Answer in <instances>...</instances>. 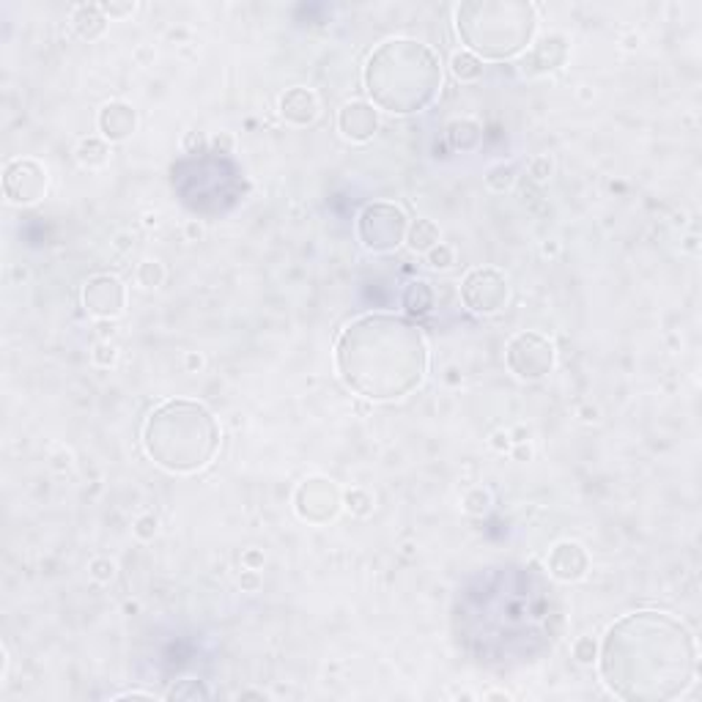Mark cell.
<instances>
[{
    "mask_svg": "<svg viewBox=\"0 0 702 702\" xmlns=\"http://www.w3.org/2000/svg\"><path fill=\"white\" fill-rule=\"evenodd\" d=\"M698 651L689 629L664 612H634L606 631L601 675L623 700H675L692 686Z\"/></svg>",
    "mask_w": 702,
    "mask_h": 702,
    "instance_id": "obj_1",
    "label": "cell"
},
{
    "mask_svg": "<svg viewBox=\"0 0 702 702\" xmlns=\"http://www.w3.org/2000/svg\"><path fill=\"white\" fill-rule=\"evenodd\" d=\"M335 368L352 393L368 401H398L426 379L428 346L409 318L370 313L354 318L338 335Z\"/></svg>",
    "mask_w": 702,
    "mask_h": 702,
    "instance_id": "obj_2",
    "label": "cell"
},
{
    "mask_svg": "<svg viewBox=\"0 0 702 702\" xmlns=\"http://www.w3.org/2000/svg\"><path fill=\"white\" fill-rule=\"evenodd\" d=\"M365 88L370 102L387 113H421L442 88L439 56L415 39L385 41L365 63Z\"/></svg>",
    "mask_w": 702,
    "mask_h": 702,
    "instance_id": "obj_3",
    "label": "cell"
},
{
    "mask_svg": "<svg viewBox=\"0 0 702 702\" xmlns=\"http://www.w3.org/2000/svg\"><path fill=\"white\" fill-rule=\"evenodd\" d=\"M144 447L157 467L192 475L209 467L220 451V426L196 401H168L146 421Z\"/></svg>",
    "mask_w": 702,
    "mask_h": 702,
    "instance_id": "obj_4",
    "label": "cell"
},
{
    "mask_svg": "<svg viewBox=\"0 0 702 702\" xmlns=\"http://www.w3.org/2000/svg\"><path fill=\"white\" fill-rule=\"evenodd\" d=\"M456 20L458 37L472 56L488 61L518 56L535 33V9L530 3H464Z\"/></svg>",
    "mask_w": 702,
    "mask_h": 702,
    "instance_id": "obj_5",
    "label": "cell"
},
{
    "mask_svg": "<svg viewBox=\"0 0 702 702\" xmlns=\"http://www.w3.org/2000/svg\"><path fill=\"white\" fill-rule=\"evenodd\" d=\"M406 231H409V220H406L404 209L387 204V200L365 206V211L359 215V239L374 253L395 250L406 239Z\"/></svg>",
    "mask_w": 702,
    "mask_h": 702,
    "instance_id": "obj_6",
    "label": "cell"
},
{
    "mask_svg": "<svg viewBox=\"0 0 702 702\" xmlns=\"http://www.w3.org/2000/svg\"><path fill=\"white\" fill-rule=\"evenodd\" d=\"M507 365L518 379H544L554 365V346L535 333H524L507 346Z\"/></svg>",
    "mask_w": 702,
    "mask_h": 702,
    "instance_id": "obj_7",
    "label": "cell"
},
{
    "mask_svg": "<svg viewBox=\"0 0 702 702\" xmlns=\"http://www.w3.org/2000/svg\"><path fill=\"white\" fill-rule=\"evenodd\" d=\"M462 297L464 305L472 313H497L505 308L507 303V280L497 269H475V273L467 275L462 286Z\"/></svg>",
    "mask_w": 702,
    "mask_h": 702,
    "instance_id": "obj_8",
    "label": "cell"
},
{
    "mask_svg": "<svg viewBox=\"0 0 702 702\" xmlns=\"http://www.w3.org/2000/svg\"><path fill=\"white\" fill-rule=\"evenodd\" d=\"M6 196L14 204H33L47 190V170L33 159H14L6 168Z\"/></svg>",
    "mask_w": 702,
    "mask_h": 702,
    "instance_id": "obj_9",
    "label": "cell"
},
{
    "mask_svg": "<svg viewBox=\"0 0 702 702\" xmlns=\"http://www.w3.org/2000/svg\"><path fill=\"white\" fill-rule=\"evenodd\" d=\"M123 303H127V291H123V283L113 275L91 277L82 288V305L99 318L118 316L123 310Z\"/></svg>",
    "mask_w": 702,
    "mask_h": 702,
    "instance_id": "obj_10",
    "label": "cell"
},
{
    "mask_svg": "<svg viewBox=\"0 0 702 702\" xmlns=\"http://www.w3.org/2000/svg\"><path fill=\"white\" fill-rule=\"evenodd\" d=\"M297 511L308 522H327L338 513V492L327 481H308L297 494Z\"/></svg>",
    "mask_w": 702,
    "mask_h": 702,
    "instance_id": "obj_11",
    "label": "cell"
},
{
    "mask_svg": "<svg viewBox=\"0 0 702 702\" xmlns=\"http://www.w3.org/2000/svg\"><path fill=\"white\" fill-rule=\"evenodd\" d=\"M338 127L344 132V138L354 140V144H365L376 135L379 129V116H376L374 105L368 102H349L340 110Z\"/></svg>",
    "mask_w": 702,
    "mask_h": 702,
    "instance_id": "obj_12",
    "label": "cell"
},
{
    "mask_svg": "<svg viewBox=\"0 0 702 702\" xmlns=\"http://www.w3.org/2000/svg\"><path fill=\"white\" fill-rule=\"evenodd\" d=\"M548 571H552L554 580L560 582H576L585 576L587 571V554L580 544H560L552 548V557H548Z\"/></svg>",
    "mask_w": 702,
    "mask_h": 702,
    "instance_id": "obj_13",
    "label": "cell"
},
{
    "mask_svg": "<svg viewBox=\"0 0 702 702\" xmlns=\"http://www.w3.org/2000/svg\"><path fill=\"white\" fill-rule=\"evenodd\" d=\"M280 113L286 121L297 123V127L313 123L318 118L316 93L308 91V88H291V91L280 99Z\"/></svg>",
    "mask_w": 702,
    "mask_h": 702,
    "instance_id": "obj_14",
    "label": "cell"
},
{
    "mask_svg": "<svg viewBox=\"0 0 702 702\" xmlns=\"http://www.w3.org/2000/svg\"><path fill=\"white\" fill-rule=\"evenodd\" d=\"M135 110L129 105L113 102L99 113V129L108 140H123L135 132Z\"/></svg>",
    "mask_w": 702,
    "mask_h": 702,
    "instance_id": "obj_15",
    "label": "cell"
},
{
    "mask_svg": "<svg viewBox=\"0 0 702 702\" xmlns=\"http://www.w3.org/2000/svg\"><path fill=\"white\" fill-rule=\"evenodd\" d=\"M406 239H409V247L415 253H431L439 245V228L431 220H417L415 226H409V231H406Z\"/></svg>",
    "mask_w": 702,
    "mask_h": 702,
    "instance_id": "obj_16",
    "label": "cell"
},
{
    "mask_svg": "<svg viewBox=\"0 0 702 702\" xmlns=\"http://www.w3.org/2000/svg\"><path fill=\"white\" fill-rule=\"evenodd\" d=\"M453 75L464 82L477 80L483 75L481 58L472 56V52H456V56H453Z\"/></svg>",
    "mask_w": 702,
    "mask_h": 702,
    "instance_id": "obj_17",
    "label": "cell"
},
{
    "mask_svg": "<svg viewBox=\"0 0 702 702\" xmlns=\"http://www.w3.org/2000/svg\"><path fill=\"white\" fill-rule=\"evenodd\" d=\"M453 264V250L451 247H445V245H439V247H434V250H431V267H436V269H447Z\"/></svg>",
    "mask_w": 702,
    "mask_h": 702,
    "instance_id": "obj_18",
    "label": "cell"
}]
</instances>
